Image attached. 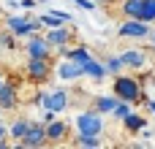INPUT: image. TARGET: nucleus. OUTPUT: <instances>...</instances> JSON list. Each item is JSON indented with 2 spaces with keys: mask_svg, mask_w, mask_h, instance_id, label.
I'll list each match as a JSON object with an SVG mask.
<instances>
[{
  "mask_svg": "<svg viewBox=\"0 0 155 149\" xmlns=\"http://www.w3.org/2000/svg\"><path fill=\"white\" fill-rule=\"evenodd\" d=\"M144 87L136 81V76H131V73H117L114 76V81H112V92L120 98V100H128L131 106H134V100L139 98V92H142Z\"/></svg>",
  "mask_w": 155,
  "mask_h": 149,
  "instance_id": "obj_1",
  "label": "nucleus"
},
{
  "mask_svg": "<svg viewBox=\"0 0 155 149\" xmlns=\"http://www.w3.org/2000/svg\"><path fill=\"white\" fill-rule=\"evenodd\" d=\"M74 125L79 133H87V136H101L106 122H104V114L95 111V109H87V111H79L74 117Z\"/></svg>",
  "mask_w": 155,
  "mask_h": 149,
  "instance_id": "obj_2",
  "label": "nucleus"
},
{
  "mask_svg": "<svg viewBox=\"0 0 155 149\" xmlns=\"http://www.w3.org/2000/svg\"><path fill=\"white\" fill-rule=\"evenodd\" d=\"M25 73H27L30 81H35V84H46L49 76L54 73V68H52V57H27Z\"/></svg>",
  "mask_w": 155,
  "mask_h": 149,
  "instance_id": "obj_3",
  "label": "nucleus"
},
{
  "mask_svg": "<svg viewBox=\"0 0 155 149\" xmlns=\"http://www.w3.org/2000/svg\"><path fill=\"white\" fill-rule=\"evenodd\" d=\"M33 103L41 106V109H52V111L60 114V111H65L71 106V98H68L65 90H49V92H35Z\"/></svg>",
  "mask_w": 155,
  "mask_h": 149,
  "instance_id": "obj_4",
  "label": "nucleus"
},
{
  "mask_svg": "<svg viewBox=\"0 0 155 149\" xmlns=\"http://www.w3.org/2000/svg\"><path fill=\"white\" fill-rule=\"evenodd\" d=\"M14 147H19V149H44V147H49V141H46V125H44L41 119H38V122H30L27 133H25Z\"/></svg>",
  "mask_w": 155,
  "mask_h": 149,
  "instance_id": "obj_5",
  "label": "nucleus"
},
{
  "mask_svg": "<svg viewBox=\"0 0 155 149\" xmlns=\"http://www.w3.org/2000/svg\"><path fill=\"white\" fill-rule=\"evenodd\" d=\"M150 33H153V24L144 19H123V24L117 30L120 38H131V41H144V38H150Z\"/></svg>",
  "mask_w": 155,
  "mask_h": 149,
  "instance_id": "obj_6",
  "label": "nucleus"
},
{
  "mask_svg": "<svg viewBox=\"0 0 155 149\" xmlns=\"http://www.w3.org/2000/svg\"><path fill=\"white\" fill-rule=\"evenodd\" d=\"M25 52H27V57H52L54 46L46 41L44 33H33V35L25 38Z\"/></svg>",
  "mask_w": 155,
  "mask_h": 149,
  "instance_id": "obj_7",
  "label": "nucleus"
},
{
  "mask_svg": "<svg viewBox=\"0 0 155 149\" xmlns=\"http://www.w3.org/2000/svg\"><path fill=\"white\" fill-rule=\"evenodd\" d=\"M54 73H57L60 81H76V79L84 76V65H82L79 60H74V57H60Z\"/></svg>",
  "mask_w": 155,
  "mask_h": 149,
  "instance_id": "obj_8",
  "label": "nucleus"
},
{
  "mask_svg": "<svg viewBox=\"0 0 155 149\" xmlns=\"http://www.w3.org/2000/svg\"><path fill=\"white\" fill-rule=\"evenodd\" d=\"M71 138V122L68 119H52L49 125H46V141H49V147H60V144H65Z\"/></svg>",
  "mask_w": 155,
  "mask_h": 149,
  "instance_id": "obj_9",
  "label": "nucleus"
},
{
  "mask_svg": "<svg viewBox=\"0 0 155 149\" xmlns=\"http://www.w3.org/2000/svg\"><path fill=\"white\" fill-rule=\"evenodd\" d=\"M120 60H123L125 68H131V71H142V68L150 62V54H147L144 49H123V52H120Z\"/></svg>",
  "mask_w": 155,
  "mask_h": 149,
  "instance_id": "obj_10",
  "label": "nucleus"
},
{
  "mask_svg": "<svg viewBox=\"0 0 155 149\" xmlns=\"http://www.w3.org/2000/svg\"><path fill=\"white\" fill-rule=\"evenodd\" d=\"M16 106H19V87L14 81L3 79V84H0V109L3 111H14Z\"/></svg>",
  "mask_w": 155,
  "mask_h": 149,
  "instance_id": "obj_11",
  "label": "nucleus"
},
{
  "mask_svg": "<svg viewBox=\"0 0 155 149\" xmlns=\"http://www.w3.org/2000/svg\"><path fill=\"white\" fill-rule=\"evenodd\" d=\"M46 41L52 43V46H63V43H74L76 41V35H74V30H68V24H57V27H46Z\"/></svg>",
  "mask_w": 155,
  "mask_h": 149,
  "instance_id": "obj_12",
  "label": "nucleus"
},
{
  "mask_svg": "<svg viewBox=\"0 0 155 149\" xmlns=\"http://www.w3.org/2000/svg\"><path fill=\"white\" fill-rule=\"evenodd\" d=\"M5 27L16 35V41L33 35V30H30V19H27V16H5Z\"/></svg>",
  "mask_w": 155,
  "mask_h": 149,
  "instance_id": "obj_13",
  "label": "nucleus"
},
{
  "mask_svg": "<svg viewBox=\"0 0 155 149\" xmlns=\"http://www.w3.org/2000/svg\"><path fill=\"white\" fill-rule=\"evenodd\" d=\"M117 103H120V98H117L114 92H112V95H95V98H93V109H95V111H101L104 117H106V114H112Z\"/></svg>",
  "mask_w": 155,
  "mask_h": 149,
  "instance_id": "obj_14",
  "label": "nucleus"
},
{
  "mask_svg": "<svg viewBox=\"0 0 155 149\" xmlns=\"http://www.w3.org/2000/svg\"><path fill=\"white\" fill-rule=\"evenodd\" d=\"M82 65H84V76H90V79H95V81H104V79L109 76V73H106V68H104V62H101V60H95V57L84 60Z\"/></svg>",
  "mask_w": 155,
  "mask_h": 149,
  "instance_id": "obj_15",
  "label": "nucleus"
},
{
  "mask_svg": "<svg viewBox=\"0 0 155 149\" xmlns=\"http://www.w3.org/2000/svg\"><path fill=\"white\" fill-rule=\"evenodd\" d=\"M144 3H147V0H123V3H120V11H123L125 19H142Z\"/></svg>",
  "mask_w": 155,
  "mask_h": 149,
  "instance_id": "obj_16",
  "label": "nucleus"
},
{
  "mask_svg": "<svg viewBox=\"0 0 155 149\" xmlns=\"http://www.w3.org/2000/svg\"><path fill=\"white\" fill-rule=\"evenodd\" d=\"M123 125H125V130H128V133L134 136V133H142V130L147 128V119H144V117H142L139 111H134V109H131V114H128V117L123 119Z\"/></svg>",
  "mask_w": 155,
  "mask_h": 149,
  "instance_id": "obj_17",
  "label": "nucleus"
},
{
  "mask_svg": "<svg viewBox=\"0 0 155 149\" xmlns=\"http://www.w3.org/2000/svg\"><path fill=\"white\" fill-rule=\"evenodd\" d=\"M71 144L79 149H98L104 141H101V136H87V133H76V138H71Z\"/></svg>",
  "mask_w": 155,
  "mask_h": 149,
  "instance_id": "obj_18",
  "label": "nucleus"
},
{
  "mask_svg": "<svg viewBox=\"0 0 155 149\" xmlns=\"http://www.w3.org/2000/svg\"><path fill=\"white\" fill-rule=\"evenodd\" d=\"M101 62H104V68H106V73H109V76H117V73H123V71H125V65H123L120 54H106Z\"/></svg>",
  "mask_w": 155,
  "mask_h": 149,
  "instance_id": "obj_19",
  "label": "nucleus"
},
{
  "mask_svg": "<svg viewBox=\"0 0 155 149\" xmlns=\"http://www.w3.org/2000/svg\"><path fill=\"white\" fill-rule=\"evenodd\" d=\"M30 122H33V119H27V117H16V119H14V125L8 128V138H16V141H19V138L27 133Z\"/></svg>",
  "mask_w": 155,
  "mask_h": 149,
  "instance_id": "obj_20",
  "label": "nucleus"
},
{
  "mask_svg": "<svg viewBox=\"0 0 155 149\" xmlns=\"http://www.w3.org/2000/svg\"><path fill=\"white\" fill-rule=\"evenodd\" d=\"M0 46H3V49H8V52H14V49H16V35H14L8 27H5V30H0Z\"/></svg>",
  "mask_w": 155,
  "mask_h": 149,
  "instance_id": "obj_21",
  "label": "nucleus"
},
{
  "mask_svg": "<svg viewBox=\"0 0 155 149\" xmlns=\"http://www.w3.org/2000/svg\"><path fill=\"white\" fill-rule=\"evenodd\" d=\"M131 109H134V106H131L128 100H120V103L114 106V111H112L109 117H114V119H125V117L131 114Z\"/></svg>",
  "mask_w": 155,
  "mask_h": 149,
  "instance_id": "obj_22",
  "label": "nucleus"
},
{
  "mask_svg": "<svg viewBox=\"0 0 155 149\" xmlns=\"http://www.w3.org/2000/svg\"><path fill=\"white\" fill-rule=\"evenodd\" d=\"M71 57H74V60H79V62H84V60H90V57H93V52H90L87 46H82V43H79V46H74V49H71Z\"/></svg>",
  "mask_w": 155,
  "mask_h": 149,
  "instance_id": "obj_23",
  "label": "nucleus"
},
{
  "mask_svg": "<svg viewBox=\"0 0 155 149\" xmlns=\"http://www.w3.org/2000/svg\"><path fill=\"white\" fill-rule=\"evenodd\" d=\"M142 19L150 22V24L155 22V0H147V3H144V14H142Z\"/></svg>",
  "mask_w": 155,
  "mask_h": 149,
  "instance_id": "obj_24",
  "label": "nucleus"
},
{
  "mask_svg": "<svg viewBox=\"0 0 155 149\" xmlns=\"http://www.w3.org/2000/svg\"><path fill=\"white\" fill-rule=\"evenodd\" d=\"M52 119H57V111H52V109H41V122L49 125Z\"/></svg>",
  "mask_w": 155,
  "mask_h": 149,
  "instance_id": "obj_25",
  "label": "nucleus"
},
{
  "mask_svg": "<svg viewBox=\"0 0 155 149\" xmlns=\"http://www.w3.org/2000/svg\"><path fill=\"white\" fill-rule=\"evenodd\" d=\"M79 8H84V11H95V0H74Z\"/></svg>",
  "mask_w": 155,
  "mask_h": 149,
  "instance_id": "obj_26",
  "label": "nucleus"
},
{
  "mask_svg": "<svg viewBox=\"0 0 155 149\" xmlns=\"http://www.w3.org/2000/svg\"><path fill=\"white\" fill-rule=\"evenodd\" d=\"M5 136H8V128H5V125L0 122V149H5V147H8V141H5Z\"/></svg>",
  "mask_w": 155,
  "mask_h": 149,
  "instance_id": "obj_27",
  "label": "nucleus"
},
{
  "mask_svg": "<svg viewBox=\"0 0 155 149\" xmlns=\"http://www.w3.org/2000/svg\"><path fill=\"white\" fill-rule=\"evenodd\" d=\"M144 106H147V111L155 117V100H153V98H147V103H144Z\"/></svg>",
  "mask_w": 155,
  "mask_h": 149,
  "instance_id": "obj_28",
  "label": "nucleus"
},
{
  "mask_svg": "<svg viewBox=\"0 0 155 149\" xmlns=\"http://www.w3.org/2000/svg\"><path fill=\"white\" fill-rule=\"evenodd\" d=\"M38 0H22V8H35Z\"/></svg>",
  "mask_w": 155,
  "mask_h": 149,
  "instance_id": "obj_29",
  "label": "nucleus"
},
{
  "mask_svg": "<svg viewBox=\"0 0 155 149\" xmlns=\"http://www.w3.org/2000/svg\"><path fill=\"white\" fill-rule=\"evenodd\" d=\"M150 46H153V52H155V30L150 33Z\"/></svg>",
  "mask_w": 155,
  "mask_h": 149,
  "instance_id": "obj_30",
  "label": "nucleus"
},
{
  "mask_svg": "<svg viewBox=\"0 0 155 149\" xmlns=\"http://www.w3.org/2000/svg\"><path fill=\"white\" fill-rule=\"evenodd\" d=\"M38 3H49V0H38Z\"/></svg>",
  "mask_w": 155,
  "mask_h": 149,
  "instance_id": "obj_31",
  "label": "nucleus"
},
{
  "mask_svg": "<svg viewBox=\"0 0 155 149\" xmlns=\"http://www.w3.org/2000/svg\"><path fill=\"white\" fill-rule=\"evenodd\" d=\"M0 16H3V5H0Z\"/></svg>",
  "mask_w": 155,
  "mask_h": 149,
  "instance_id": "obj_32",
  "label": "nucleus"
},
{
  "mask_svg": "<svg viewBox=\"0 0 155 149\" xmlns=\"http://www.w3.org/2000/svg\"><path fill=\"white\" fill-rule=\"evenodd\" d=\"M0 119H3V109H0Z\"/></svg>",
  "mask_w": 155,
  "mask_h": 149,
  "instance_id": "obj_33",
  "label": "nucleus"
},
{
  "mask_svg": "<svg viewBox=\"0 0 155 149\" xmlns=\"http://www.w3.org/2000/svg\"><path fill=\"white\" fill-rule=\"evenodd\" d=\"M0 79H3V71H0Z\"/></svg>",
  "mask_w": 155,
  "mask_h": 149,
  "instance_id": "obj_34",
  "label": "nucleus"
},
{
  "mask_svg": "<svg viewBox=\"0 0 155 149\" xmlns=\"http://www.w3.org/2000/svg\"><path fill=\"white\" fill-rule=\"evenodd\" d=\"M0 84H3V79H0Z\"/></svg>",
  "mask_w": 155,
  "mask_h": 149,
  "instance_id": "obj_35",
  "label": "nucleus"
}]
</instances>
